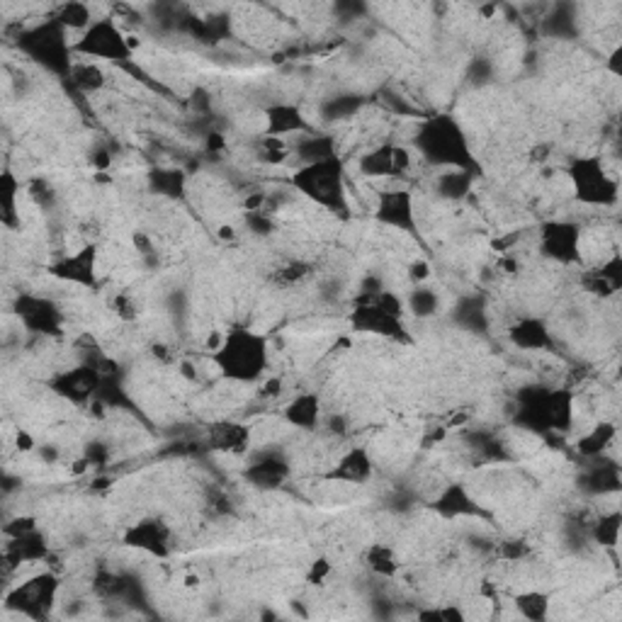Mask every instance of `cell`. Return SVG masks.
Wrapping results in <instances>:
<instances>
[{
    "mask_svg": "<svg viewBox=\"0 0 622 622\" xmlns=\"http://www.w3.org/2000/svg\"><path fill=\"white\" fill-rule=\"evenodd\" d=\"M212 362L219 369V375L229 382H238V385L258 382L271 362L268 338L251 328H234L221 338Z\"/></svg>",
    "mask_w": 622,
    "mask_h": 622,
    "instance_id": "obj_1",
    "label": "cell"
},
{
    "mask_svg": "<svg viewBox=\"0 0 622 622\" xmlns=\"http://www.w3.org/2000/svg\"><path fill=\"white\" fill-rule=\"evenodd\" d=\"M416 148L428 164L445 165L450 171H476L466 137L450 115L431 117L416 134Z\"/></svg>",
    "mask_w": 622,
    "mask_h": 622,
    "instance_id": "obj_2",
    "label": "cell"
},
{
    "mask_svg": "<svg viewBox=\"0 0 622 622\" xmlns=\"http://www.w3.org/2000/svg\"><path fill=\"white\" fill-rule=\"evenodd\" d=\"M292 185L309 197V200H314L316 205L326 207L331 212H345L348 209V200H345V165L338 156L302 165L295 173Z\"/></svg>",
    "mask_w": 622,
    "mask_h": 622,
    "instance_id": "obj_3",
    "label": "cell"
},
{
    "mask_svg": "<svg viewBox=\"0 0 622 622\" xmlns=\"http://www.w3.org/2000/svg\"><path fill=\"white\" fill-rule=\"evenodd\" d=\"M573 192L583 205H613L618 202V181L610 178L606 165L596 156H583L569 165Z\"/></svg>",
    "mask_w": 622,
    "mask_h": 622,
    "instance_id": "obj_4",
    "label": "cell"
},
{
    "mask_svg": "<svg viewBox=\"0 0 622 622\" xmlns=\"http://www.w3.org/2000/svg\"><path fill=\"white\" fill-rule=\"evenodd\" d=\"M20 47H22L34 61L47 66L54 74H66V71L71 68V66H68V47H66L64 41V25H61L58 20L37 27L32 32H27L25 37L20 40Z\"/></svg>",
    "mask_w": 622,
    "mask_h": 622,
    "instance_id": "obj_5",
    "label": "cell"
},
{
    "mask_svg": "<svg viewBox=\"0 0 622 622\" xmlns=\"http://www.w3.org/2000/svg\"><path fill=\"white\" fill-rule=\"evenodd\" d=\"M76 51L102 61H127L131 47L112 20H98L85 30L83 40L76 44Z\"/></svg>",
    "mask_w": 622,
    "mask_h": 622,
    "instance_id": "obj_6",
    "label": "cell"
},
{
    "mask_svg": "<svg viewBox=\"0 0 622 622\" xmlns=\"http://www.w3.org/2000/svg\"><path fill=\"white\" fill-rule=\"evenodd\" d=\"M58 591V579L51 576V573H41V576H34L32 582H27L25 586L10 596V603L17 608H22L27 615H34L40 618L54 606V596Z\"/></svg>",
    "mask_w": 622,
    "mask_h": 622,
    "instance_id": "obj_7",
    "label": "cell"
},
{
    "mask_svg": "<svg viewBox=\"0 0 622 622\" xmlns=\"http://www.w3.org/2000/svg\"><path fill=\"white\" fill-rule=\"evenodd\" d=\"M579 244H582V231L569 221H552L542 229V251L559 262L579 261Z\"/></svg>",
    "mask_w": 622,
    "mask_h": 622,
    "instance_id": "obj_8",
    "label": "cell"
},
{
    "mask_svg": "<svg viewBox=\"0 0 622 622\" xmlns=\"http://www.w3.org/2000/svg\"><path fill=\"white\" fill-rule=\"evenodd\" d=\"M377 219L396 229L413 231V205H411L409 192H385L379 197Z\"/></svg>",
    "mask_w": 622,
    "mask_h": 622,
    "instance_id": "obj_9",
    "label": "cell"
},
{
    "mask_svg": "<svg viewBox=\"0 0 622 622\" xmlns=\"http://www.w3.org/2000/svg\"><path fill=\"white\" fill-rule=\"evenodd\" d=\"M511 341L523 351H552L555 348L547 324L540 319L520 321L518 326L511 328Z\"/></svg>",
    "mask_w": 622,
    "mask_h": 622,
    "instance_id": "obj_10",
    "label": "cell"
},
{
    "mask_svg": "<svg viewBox=\"0 0 622 622\" xmlns=\"http://www.w3.org/2000/svg\"><path fill=\"white\" fill-rule=\"evenodd\" d=\"M406 164H409L406 151L394 147H379L377 151L362 158L360 168L368 175H392V173H402Z\"/></svg>",
    "mask_w": 622,
    "mask_h": 622,
    "instance_id": "obj_11",
    "label": "cell"
},
{
    "mask_svg": "<svg viewBox=\"0 0 622 622\" xmlns=\"http://www.w3.org/2000/svg\"><path fill=\"white\" fill-rule=\"evenodd\" d=\"M57 275L64 280H71V282L91 285L95 280V246L83 248L81 253L68 255L64 262H58Z\"/></svg>",
    "mask_w": 622,
    "mask_h": 622,
    "instance_id": "obj_12",
    "label": "cell"
},
{
    "mask_svg": "<svg viewBox=\"0 0 622 622\" xmlns=\"http://www.w3.org/2000/svg\"><path fill=\"white\" fill-rule=\"evenodd\" d=\"M30 307H17L22 319L30 328H34L37 333H54V328L61 326V316L57 314V307L44 299H27Z\"/></svg>",
    "mask_w": 622,
    "mask_h": 622,
    "instance_id": "obj_13",
    "label": "cell"
},
{
    "mask_svg": "<svg viewBox=\"0 0 622 622\" xmlns=\"http://www.w3.org/2000/svg\"><path fill=\"white\" fill-rule=\"evenodd\" d=\"M369 475H372V459L365 450H351L338 462L336 472H331L333 479L351 484H362Z\"/></svg>",
    "mask_w": 622,
    "mask_h": 622,
    "instance_id": "obj_14",
    "label": "cell"
},
{
    "mask_svg": "<svg viewBox=\"0 0 622 622\" xmlns=\"http://www.w3.org/2000/svg\"><path fill=\"white\" fill-rule=\"evenodd\" d=\"M285 416L297 428L311 431V428L319 423V399L314 394H302V396H297L295 402L287 406Z\"/></svg>",
    "mask_w": 622,
    "mask_h": 622,
    "instance_id": "obj_15",
    "label": "cell"
},
{
    "mask_svg": "<svg viewBox=\"0 0 622 622\" xmlns=\"http://www.w3.org/2000/svg\"><path fill=\"white\" fill-rule=\"evenodd\" d=\"M268 124H271V134H278V137H282V134H297V131L307 129V122H304V117L299 115V110L289 105L271 110V112H268Z\"/></svg>",
    "mask_w": 622,
    "mask_h": 622,
    "instance_id": "obj_16",
    "label": "cell"
},
{
    "mask_svg": "<svg viewBox=\"0 0 622 622\" xmlns=\"http://www.w3.org/2000/svg\"><path fill=\"white\" fill-rule=\"evenodd\" d=\"M248 476H251V482L261 484V486H278L287 476V466L278 458H265L258 465L251 466Z\"/></svg>",
    "mask_w": 622,
    "mask_h": 622,
    "instance_id": "obj_17",
    "label": "cell"
},
{
    "mask_svg": "<svg viewBox=\"0 0 622 622\" xmlns=\"http://www.w3.org/2000/svg\"><path fill=\"white\" fill-rule=\"evenodd\" d=\"M131 540H134V545L137 547H147V549H154V552H158V555H164L165 552V532L158 528V523H141L134 528V532H131Z\"/></svg>",
    "mask_w": 622,
    "mask_h": 622,
    "instance_id": "obj_18",
    "label": "cell"
},
{
    "mask_svg": "<svg viewBox=\"0 0 622 622\" xmlns=\"http://www.w3.org/2000/svg\"><path fill=\"white\" fill-rule=\"evenodd\" d=\"M472 175L475 173L469 171H450L445 173L440 178V192L445 197H462L466 195L469 190V182H472Z\"/></svg>",
    "mask_w": 622,
    "mask_h": 622,
    "instance_id": "obj_19",
    "label": "cell"
},
{
    "mask_svg": "<svg viewBox=\"0 0 622 622\" xmlns=\"http://www.w3.org/2000/svg\"><path fill=\"white\" fill-rule=\"evenodd\" d=\"M438 295H435L433 289H426V287H418V289H413V295H411L409 299V307L411 311L416 314V316H431V314H435L438 311Z\"/></svg>",
    "mask_w": 622,
    "mask_h": 622,
    "instance_id": "obj_20",
    "label": "cell"
},
{
    "mask_svg": "<svg viewBox=\"0 0 622 622\" xmlns=\"http://www.w3.org/2000/svg\"><path fill=\"white\" fill-rule=\"evenodd\" d=\"M17 192H20V185H17V181L13 178V173L5 171L3 182H0V200H3V219H5V224H13Z\"/></svg>",
    "mask_w": 622,
    "mask_h": 622,
    "instance_id": "obj_21",
    "label": "cell"
},
{
    "mask_svg": "<svg viewBox=\"0 0 622 622\" xmlns=\"http://www.w3.org/2000/svg\"><path fill=\"white\" fill-rule=\"evenodd\" d=\"M518 610L525 615V618H530V620H542L545 615H547V596H542V593H525V596L518 598Z\"/></svg>",
    "mask_w": 622,
    "mask_h": 622,
    "instance_id": "obj_22",
    "label": "cell"
},
{
    "mask_svg": "<svg viewBox=\"0 0 622 622\" xmlns=\"http://www.w3.org/2000/svg\"><path fill=\"white\" fill-rule=\"evenodd\" d=\"M57 20L64 27H85L88 25V20H91V15H88V8H85V5H66V8H61Z\"/></svg>",
    "mask_w": 622,
    "mask_h": 622,
    "instance_id": "obj_23",
    "label": "cell"
},
{
    "mask_svg": "<svg viewBox=\"0 0 622 622\" xmlns=\"http://www.w3.org/2000/svg\"><path fill=\"white\" fill-rule=\"evenodd\" d=\"M618 530H620V516H618V513L603 518V523L598 525V530H596L598 542H603V545H608V547H613L615 542H618Z\"/></svg>",
    "mask_w": 622,
    "mask_h": 622,
    "instance_id": "obj_24",
    "label": "cell"
},
{
    "mask_svg": "<svg viewBox=\"0 0 622 622\" xmlns=\"http://www.w3.org/2000/svg\"><path fill=\"white\" fill-rule=\"evenodd\" d=\"M613 438V426H600L596 431V433L591 435V438H586V440H582V450L583 452H598L600 448L606 450L608 440Z\"/></svg>",
    "mask_w": 622,
    "mask_h": 622,
    "instance_id": "obj_25",
    "label": "cell"
}]
</instances>
